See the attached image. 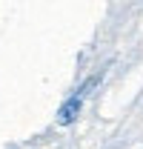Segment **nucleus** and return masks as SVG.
Returning <instances> with one entry per match:
<instances>
[{"label": "nucleus", "mask_w": 143, "mask_h": 149, "mask_svg": "<svg viewBox=\"0 0 143 149\" xmlns=\"http://www.w3.org/2000/svg\"><path fill=\"white\" fill-rule=\"evenodd\" d=\"M80 109H83V95H72V97H66L63 106L57 109V123H60V126L74 123L77 115H80Z\"/></svg>", "instance_id": "obj_1"}]
</instances>
